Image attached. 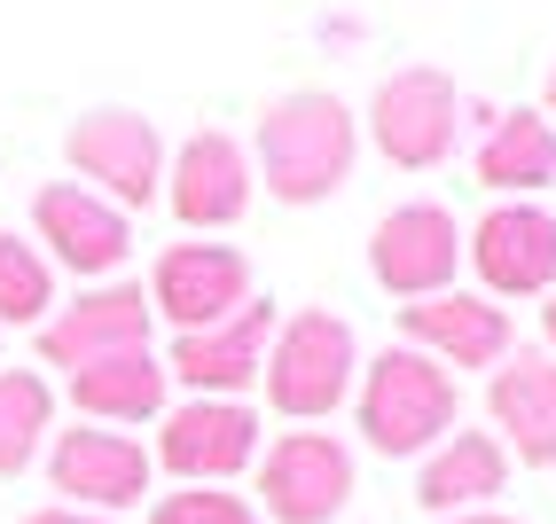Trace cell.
<instances>
[{
    "mask_svg": "<svg viewBox=\"0 0 556 524\" xmlns=\"http://www.w3.org/2000/svg\"><path fill=\"white\" fill-rule=\"evenodd\" d=\"M361 165V110L329 87H299V94H275L258 110V133H251V172L275 204L306 212L329 204L353 180Z\"/></svg>",
    "mask_w": 556,
    "mask_h": 524,
    "instance_id": "cell-1",
    "label": "cell"
},
{
    "mask_svg": "<svg viewBox=\"0 0 556 524\" xmlns=\"http://www.w3.org/2000/svg\"><path fill=\"white\" fill-rule=\"evenodd\" d=\"M361 494V455L353 438L321 423H290L258 446L251 462V509L267 524H338Z\"/></svg>",
    "mask_w": 556,
    "mask_h": 524,
    "instance_id": "cell-4",
    "label": "cell"
},
{
    "mask_svg": "<svg viewBox=\"0 0 556 524\" xmlns=\"http://www.w3.org/2000/svg\"><path fill=\"white\" fill-rule=\"evenodd\" d=\"M63 165L79 172V189L110 196L126 219L165 196V133L141 118V110H126V102H102V110H87V118H71Z\"/></svg>",
    "mask_w": 556,
    "mask_h": 524,
    "instance_id": "cell-6",
    "label": "cell"
},
{
    "mask_svg": "<svg viewBox=\"0 0 556 524\" xmlns=\"http://www.w3.org/2000/svg\"><path fill=\"white\" fill-rule=\"evenodd\" d=\"M463 267L486 297H548L556 290V212L541 196H502L463 228Z\"/></svg>",
    "mask_w": 556,
    "mask_h": 524,
    "instance_id": "cell-8",
    "label": "cell"
},
{
    "mask_svg": "<svg viewBox=\"0 0 556 524\" xmlns=\"http://www.w3.org/2000/svg\"><path fill=\"white\" fill-rule=\"evenodd\" d=\"M150 314L180 336V329H212V321H228L236 306H251V258L236 251V243H204V235H189V243H165L157 251V267H150Z\"/></svg>",
    "mask_w": 556,
    "mask_h": 524,
    "instance_id": "cell-13",
    "label": "cell"
},
{
    "mask_svg": "<svg viewBox=\"0 0 556 524\" xmlns=\"http://www.w3.org/2000/svg\"><path fill=\"white\" fill-rule=\"evenodd\" d=\"M447 524H517L509 509H470V516H447Z\"/></svg>",
    "mask_w": 556,
    "mask_h": 524,
    "instance_id": "cell-25",
    "label": "cell"
},
{
    "mask_svg": "<svg viewBox=\"0 0 556 524\" xmlns=\"http://www.w3.org/2000/svg\"><path fill=\"white\" fill-rule=\"evenodd\" d=\"M361 133H368V149H377L392 172H439L455 157V141H463L455 71H439V63L384 71L377 94H368V110H361Z\"/></svg>",
    "mask_w": 556,
    "mask_h": 524,
    "instance_id": "cell-5",
    "label": "cell"
},
{
    "mask_svg": "<svg viewBox=\"0 0 556 524\" xmlns=\"http://www.w3.org/2000/svg\"><path fill=\"white\" fill-rule=\"evenodd\" d=\"M275 321L282 314L267 306V297H251V306H236L228 321H212V329H180L173 353H165V376L189 399H243V392H258Z\"/></svg>",
    "mask_w": 556,
    "mask_h": 524,
    "instance_id": "cell-15",
    "label": "cell"
},
{
    "mask_svg": "<svg viewBox=\"0 0 556 524\" xmlns=\"http://www.w3.org/2000/svg\"><path fill=\"white\" fill-rule=\"evenodd\" d=\"M48 431H55V384L40 368H0V485L48 455Z\"/></svg>",
    "mask_w": 556,
    "mask_h": 524,
    "instance_id": "cell-21",
    "label": "cell"
},
{
    "mask_svg": "<svg viewBox=\"0 0 556 524\" xmlns=\"http://www.w3.org/2000/svg\"><path fill=\"white\" fill-rule=\"evenodd\" d=\"M258 446H267V416L251 399H180L157 416L150 462L173 485H236V477H251Z\"/></svg>",
    "mask_w": 556,
    "mask_h": 524,
    "instance_id": "cell-7",
    "label": "cell"
},
{
    "mask_svg": "<svg viewBox=\"0 0 556 524\" xmlns=\"http://www.w3.org/2000/svg\"><path fill=\"white\" fill-rule=\"evenodd\" d=\"M478 189H486L494 204L502 196H541L556 189V126H548V110L541 102H517V110H494L486 133H478Z\"/></svg>",
    "mask_w": 556,
    "mask_h": 524,
    "instance_id": "cell-19",
    "label": "cell"
},
{
    "mask_svg": "<svg viewBox=\"0 0 556 524\" xmlns=\"http://www.w3.org/2000/svg\"><path fill=\"white\" fill-rule=\"evenodd\" d=\"M400 345L431 353L439 368H478V376H494V368L517 353V321L502 297L486 290H439V297H416V306H400Z\"/></svg>",
    "mask_w": 556,
    "mask_h": 524,
    "instance_id": "cell-16",
    "label": "cell"
},
{
    "mask_svg": "<svg viewBox=\"0 0 556 524\" xmlns=\"http://www.w3.org/2000/svg\"><path fill=\"white\" fill-rule=\"evenodd\" d=\"M71 407H79V423H102V431H141L173 407V376H165V353H110L94 368L71 376Z\"/></svg>",
    "mask_w": 556,
    "mask_h": 524,
    "instance_id": "cell-20",
    "label": "cell"
},
{
    "mask_svg": "<svg viewBox=\"0 0 556 524\" xmlns=\"http://www.w3.org/2000/svg\"><path fill=\"white\" fill-rule=\"evenodd\" d=\"M31 243L48 251V267L63 274H87V282H118V267L134 258V219L79 189V180H48L40 196H31Z\"/></svg>",
    "mask_w": 556,
    "mask_h": 524,
    "instance_id": "cell-12",
    "label": "cell"
},
{
    "mask_svg": "<svg viewBox=\"0 0 556 524\" xmlns=\"http://www.w3.org/2000/svg\"><path fill=\"white\" fill-rule=\"evenodd\" d=\"M486 416L509 462L548 470L556 462V353L548 345H517L494 376H486Z\"/></svg>",
    "mask_w": 556,
    "mask_h": 524,
    "instance_id": "cell-17",
    "label": "cell"
},
{
    "mask_svg": "<svg viewBox=\"0 0 556 524\" xmlns=\"http://www.w3.org/2000/svg\"><path fill=\"white\" fill-rule=\"evenodd\" d=\"M541 110H548V126H556V63H548V79H541Z\"/></svg>",
    "mask_w": 556,
    "mask_h": 524,
    "instance_id": "cell-27",
    "label": "cell"
},
{
    "mask_svg": "<svg viewBox=\"0 0 556 524\" xmlns=\"http://www.w3.org/2000/svg\"><path fill=\"white\" fill-rule=\"evenodd\" d=\"M55 306L63 297H55L48 251L31 235H16V228H0V329H40Z\"/></svg>",
    "mask_w": 556,
    "mask_h": 524,
    "instance_id": "cell-22",
    "label": "cell"
},
{
    "mask_svg": "<svg viewBox=\"0 0 556 524\" xmlns=\"http://www.w3.org/2000/svg\"><path fill=\"white\" fill-rule=\"evenodd\" d=\"M541 345L556 353V290H548V306H541Z\"/></svg>",
    "mask_w": 556,
    "mask_h": 524,
    "instance_id": "cell-26",
    "label": "cell"
},
{
    "mask_svg": "<svg viewBox=\"0 0 556 524\" xmlns=\"http://www.w3.org/2000/svg\"><path fill=\"white\" fill-rule=\"evenodd\" d=\"M258 196V172H251V149L228 133V126H197L189 141L173 149L165 165V204L189 235H219L236 228V219L251 212Z\"/></svg>",
    "mask_w": 556,
    "mask_h": 524,
    "instance_id": "cell-14",
    "label": "cell"
},
{
    "mask_svg": "<svg viewBox=\"0 0 556 524\" xmlns=\"http://www.w3.org/2000/svg\"><path fill=\"white\" fill-rule=\"evenodd\" d=\"M141 524H267V516L236 485H180V494H157Z\"/></svg>",
    "mask_w": 556,
    "mask_h": 524,
    "instance_id": "cell-23",
    "label": "cell"
},
{
    "mask_svg": "<svg viewBox=\"0 0 556 524\" xmlns=\"http://www.w3.org/2000/svg\"><path fill=\"white\" fill-rule=\"evenodd\" d=\"M24 524H118V516H94V509H71V501H48V509H24Z\"/></svg>",
    "mask_w": 556,
    "mask_h": 524,
    "instance_id": "cell-24",
    "label": "cell"
},
{
    "mask_svg": "<svg viewBox=\"0 0 556 524\" xmlns=\"http://www.w3.org/2000/svg\"><path fill=\"white\" fill-rule=\"evenodd\" d=\"M368 274H377V290L400 297V306L455 290V274H463V219L439 196L392 204L377 228H368Z\"/></svg>",
    "mask_w": 556,
    "mask_h": 524,
    "instance_id": "cell-9",
    "label": "cell"
},
{
    "mask_svg": "<svg viewBox=\"0 0 556 524\" xmlns=\"http://www.w3.org/2000/svg\"><path fill=\"white\" fill-rule=\"evenodd\" d=\"M353 431L377 462H424L447 431H463V376L416 345H384L361 360Z\"/></svg>",
    "mask_w": 556,
    "mask_h": 524,
    "instance_id": "cell-2",
    "label": "cell"
},
{
    "mask_svg": "<svg viewBox=\"0 0 556 524\" xmlns=\"http://www.w3.org/2000/svg\"><path fill=\"white\" fill-rule=\"evenodd\" d=\"M157 336V314H150V290L141 282H87L79 297H63V306L40 321V360L48 368H94L110 353H150Z\"/></svg>",
    "mask_w": 556,
    "mask_h": 524,
    "instance_id": "cell-11",
    "label": "cell"
},
{
    "mask_svg": "<svg viewBox=\"0 0 556 524\" xmlns=\"http://www.w3.org/2000/svg\"><path fill=\"white\" fill-rule=\"evenodd\" d=\"M509 455H502V438L494 431H447L431 446V455L416 462V509L424 516H470V509H494L509 494Z\"/></svg>",
    "mask_w": 556,
    "mask_h": 524,
    "instance_id": "cell-18",
    "label": "cell"
},
{
    "mask_svg": "<svg viewBox=\"0 0 556 524\" xmlns=\"http://www.w3.org/2000/svg\"><path fill=\"white\" fill-rule=\"evenodd\" d=\"M48 485L71 509H94V516H126L150 501L157 462L134 431H102V423H71L48 438Z\"/></svg>",
    "mask_w": 556,
    "mask_h": 524,
    "instance_id": "cell-10",
    "label": "cell"
},
{
    "mask_svg": "<svg viewBox=\"0 0 556 524\" xmlns=\"http://www.w3.org/2000/svg\"><path fill=\"white\" fill-rule=\"evenodd\" d=\"M361 384V336L345 314L329 306H299L275 321L267 368H258V392L282 423H329Z\"/></svg>",
    "mask_w": 556,
    "mask_h": 524,
    "instance_id": "cell-3",
    "label": "cell"
}]
</instances>
